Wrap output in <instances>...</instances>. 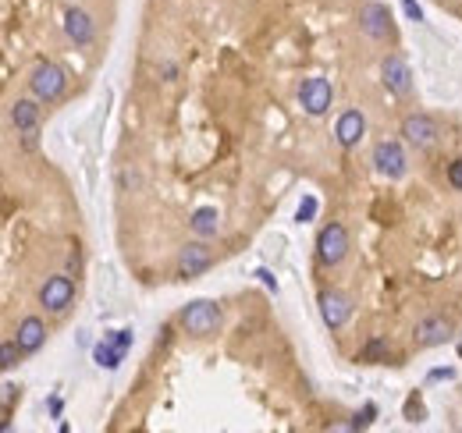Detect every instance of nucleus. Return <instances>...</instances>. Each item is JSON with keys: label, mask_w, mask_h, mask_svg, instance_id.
Wrapping results in <instances>:
<instances>
[{"label": "nucleus", "mask_w": 462, "mask_h": 433, "mask_svg": "<svg viewBox=\"0 0 462 433\" xmlns=\"http://www.w3.org/2000/svg\"><path fill=\"white\" fill-rule=\"evenodd\" d=\"M29 86H33V96L36 100H43V103H50V100H57L61 93H64V86H68V75L57 68V64H40L36 71H33V79H29Z\"/></svg>", "instance_id": "1"}, {"label": "nucleus", "mask_w": 462, "mask_h": 433, "mask_svg": "<svg viewBox=\"0 0 462 433\" xmlns=\"http://www.w3.org/2000/svg\"><path fill=\"white\" fill-rule=\"evenodd\" d=\"M181 323H185L188 334H210V330H217V323H220V309H217L213 302H206V299L188 302V306L181 309Z\"/></svg>", "instance_id": "2"}, {"label": "nucleus", "mask_w": 462, "mask_h": 433, "mask_svg": "<svg viewBox=\"0 0 462 433\" xmlns=\"http://www.w3.org/2000/svg\"><path fill=\"white\" fill-rule=\"evenodd\" d=\"M345 253H349V235H345V228L342 224H327L324 231H320V238H317V256H320V263H342L345 260Z\"/></svg>", "instance_id": "3"}, {"label": "nucleus", "mask_w": 462, "mask_h": 433, "mask_svg": "<svg viewBox=\"0 0 462 433\" xmlns=\"http://www.w3.org/2000/svg\"><path fill=\"white\" fill-rule=\"evenodd\" d=\"M11 121L18 128V135H26V146H36V132H40V107L36 100H15L11 103Z\"/></svg>", "instance_id": "4"}, {"label": "nucleus", "mask_w": 462, "mask_h": 433, "mask_svg": "<svg viewBox=\"0 0 462 433\" xmlns=\"http://www.w3.org/2000/svg\"><path fill=\"white\" fill-rule=\"evenodd\" d=\"M402 135H405L409 146H416V149H430V146L437 142V125H434L427 114H409V117L402 121Z\"/></svg>", "instance_id": "5"}, {"label": "nucleus", "mask_w": 462, "mask_h": 433, "mask_svg": "<svg viewBox=\"0 0 462 433\" xmlns=\"http://www.w3.org/2000/svg\"><path fill=\"white\" fill-rule=\"evenodd\" d=\"M373 167L384 174V178H405V153L398 142H377L373 146Z\"/></svg>", "instance_id": "6"}, {"label": "nucleus", "mask_w": 462, "mask_h": 433, "mask_svg": "<svg viewBox=\"0 0 462 433\" xmlns=\"http://www.w3.org/2000/svg\"><path fill=\"white\" fill-rule=\"evenodd\" d=\"M299 100H303V110L320 117L327 107H331V82L327 79H306L303 89H299Z\"/></svg>", "instance_id": "7"}, {"label": "nucleus", "mask_w": 462, "mask_h": 433, "mask_svg": "<svg viewBox=\"0 0 462 433\" xmlns=\"http://www.w3.org/2000/svg\"><path fill=\"white\" fill-rule=\"evenodd\" d=\"M210 263H213V253H210L203 242H188V246L178 253V274H181V277H199V274L210 270Z\"/></svg>", "instance_id": "8"}, {"label": "nucleus", "mask_w": 462, "mask_h": 433, "mask_svg": "<svg viewBox=\"0 0 462 433\" xmlns=\"http://www.w3.org/2000/svg\"><path fill=\"white\" fill-rule=\"evenodd\" d=\"M381 75H384V86H388V89L395 93V96H409V89H412V71H409L405 57L391 54V57L384 61Z\"/></svg>", "instance_id": "9"}, {"label": "nucleus", "mask_w": 462, "mask_h": 433, "mask_svg": "<svg viewBox=\"0 0 462 433\" xmlns=\"http://www.w3.org/2000/svg\"><path fill=\"white\" fill-rule=\"evenodd\" d=\"M72 299H75V284H72L68 277H50V281L43 284V291H40V302H43L50 313H64V309L72 306Z\"/></svg>", "instance_id": "10"}, {"label": "nucleus", "mask_w": 462, "mask_h": 433, "mask_svg": "<svg viewBox=\"0 0 462 433\" xmlns=\"http://www.w3.org/2000/svg\"><path fill=\"white\" fill-rule=\"evenodd\" d=\"M359 29L370 36V40H384L391 36V15L384 4H363L359 11Z\"/></svg>", "instance_id": "11"}, {"label": "nucleus", "mask_w": 462, "mask_h": 433, "mask_svg": "<svg viewBox=\"0 0 462 433\" xmlns=\"http://www.w3.org/2000/svg\"><path fill=\"white\" fill-rule=\"evenodd\" d=\"M320 316H324V323H327L331 330H338V327H345V320L352 316V302H349L345 295H338V291H324V295H320Z\"/></svg>", "instance_id": "12"}, {"label": "nucleus", "mask_w": 462, "mask_h": 433, "mask_svg": "<svg viewBox=\"0 0 462 433\" xmlns=\"http://www.w3.org/2000/svg\"><path fill=\"white\" fill-rule=\"evenodd\" d=\"M64 33H68V40H72L75 47H89V43H93L96 25H93V18H89L86 11L72 8V11L64 15Z\"/></svg>", "instance_id": "13"}, {"label": "nucleus", "mask_w": 462, "mask_h": 433, "mask_svg": "<svg viewBox=\"0 0 462 433\" xmlns=\"http://www.w3.org/2000/svg\"><path fill=\"white\" fill-rule=\"evenodd\" d=\"M363 132H366V121H363V114H359V110H345V114L338 117V128H334V139H338V146H345V149H352V146H359V139H363Z\"/></svg>", "instance_id": "14"}, {"label": "nucleus", "mask_w": 462, "mask_h": 433, "mask_svg": "<svg viewBox=\"0 0 462 433\" xmlns=\"http://www.w3.org/2000/svg\"><path fill=\"white\" fill-rule=\"evenodd\" d=\"M15 341L22 345V352H36V348L47 341L43 320H40V316H26V320L18 323V330H15Z\"/></svg>", "instance_id": "15"}, {"label": "nucleus", "mask_w": 462, "mask_h": 433, "mask_svg": "<svg viewBox=\"0 0 462 433\" xmlns=\"http://www.w3.org/2000/svg\"><path fill=\"white\" fill-rule=\"evenodd\" d=\"M188 228H192L199 238H210V235L220 231V213H217L213 206H199V209L188 216Z\"/></svg>", "instance_id": "16"}, {"label": "nucleus", "mask_w": 462, "mask_h": 433, "mask_svg": "<svg viewBox=\"0 0 462 433\" xmlns=\"http://www.w3.org/2000/svg\"><path fill=\"white\" fill-rule=\"evenodd\" d=\"M416 337H419V345H444V341L451 337V327H448V320L430 316V320H423V323L416 327Z\"/></svg>", "instance_id": "17"}, {"label": "nucleus", "mask_w": 462, "mask_h": 433, "mask_svg": "<svg viewBox=\"0 0 462 433\" xmlns=\"http://www.w3.org/2000/svg\"><path fill=\"white\" fill-rule=\"evenodd\" d=\"M93 359H96V366H103V369H118L121 359H125V348H121L114 337H107L103 345L93 348Z\"/></svg>", "instance_id": "18"}, {"label": "nucleus", "mask_w": 462, "mask_h": 433, "mask_svg": "<svg viewBox=\"0 0 462 433\" xmlns=\"http://www.w3.org/2000/svg\"><path fill=\"white\" fill-rule=\"evenodd\" d=\"M18 352H22L18 341H4V348H0V366H4V369L18 366Z\"/></svg>", "instance_id": "19"}, {"label": "nucleus", "mask_w": 462, "mask_h": 433, "mask_svg": "<svg viewBox=\"0 0 462 433\" xmlns=\"http://www.w3.org/2000/svg\"><path fill=\"white\" fill-rule=\"evenodd\" d=\"M313 216H317V199H313V195H306V199H303V206H299V213H295V221H299V224H310Z\"/></svg>", "instance_id": "20"}, {"label": "nucleus", "mask_w": 462, "mask_h": 433, "mask_svg": "<svg viewBox=\"0 0 462 433\" xmlns=\"http://www.w3.org/2000/svg\"><path fill=\"white\" fill-rule=\"evenodd\" d=\"M384 352H388V341H381V337H373V341H370V345L363 348V359H370V362H373V359H381Z\"/></svg>", "instance_id": "21"}, {"label": "nucleus", "mask_w": 462, "mask_h": 433, "mask_svg": "<svg viewBox=\"0 0 462 433\" xmlns=\"http://www.w3.org/2000/svg\"><path fill=\"white\" fill-rule=\"evenodd\" d=\"M257 277H260V284H264L267 291H274V295H278V277H274L267 267H260V270H257Z\"/></svg>", "instance_id": "22"}, {"label": "nucleus", "mask_w": 462, "mask_h": 433, "mask_svg": "<svg viewBox=\"0 0 462 433\" xmlns=\"http://www.w3.org/2000/svg\"><path fill=\"white\" fill-rule=\"evenodd\" d=\"M448 181H451V185L462 192V160H455V163L448 167Z\"/></svg>", "instance_id": "23"}, {"label": "nucleus", "mask_w": 462, "mask_h": 433, "mask_svg": "<svg viewBox=\"0 0 462 433\" xmlns=\"http://www.w3.org/2000/svg\"><path fill=\"white\" fill-rule=\"evenodd\" d=\"M402 8H405V15H409L412 22H423V11H419L416 0H402Z\"/></svg>", "instance_id": "24"}, {"label": "nucleus", "mask_w": 462, "mask_h": 433, "mask_svg": "<svg viewBox=\"0 0 462 433\" xmlns=\"http://www.w3.org/2000/svg\"><path fill=\"white\" fill-rule=\"evenodd\" d=\"M373 415H377V408H373V405H366V408H363V415H356V419H352V426H370V419H373Z\"/></svg>", "instance_id": "25"}, {"label": "nucleus", "mask_w": 462, "mask_h": 433, "mask_svg": "<svg viewBox=\"0 0 462 433\" xmlns=\"http://www.w3.org/2000/svg\"><path fill=\"white\" fill-rule=\"evenodd\" d=\"M0 391H4V394H0V401H4V405H11V398H15V383H4Z\"/></svg>", "instance_id": "26"}, {"label": "nucleus", "mask_w": 462, "mask_h": 433, "mask_svg": "<svg viewBox=\"0 0 462 433\" xmlns=\"http://www.w3.org/2000/svg\"><path fill=\"white\" fill-rule=\"evenodd\" d=\"M448 376H451V369H434L430 373V380H448Z\"/></svg>", "instance_id": "27"}, {"label": "nucleus", "mask_w": 462, "mask_h": 433, "mask_svg": "<svg viewBox=\"0 0 462 433\" xmlns=\"http://www.w3.org/2000/svg\"><path fill=\"white\" fill-rule=\"evenodd\" d=\"M458 359H462V334H458Z\"/></svg>", "instance_id": "28"}]
</instances>
